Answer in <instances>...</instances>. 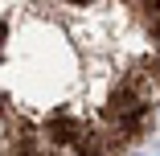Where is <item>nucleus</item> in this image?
I'll list each match as a JSON object with an SVG mask.
<instances>
[{
	"label": "nucleus",
	"instance_id": "f257e3e1",
	"mask_svg": "<svg viewBox=\"0 0 160 156\" xmlns=\"http://www.w3.org/2000/svg\"><path fill=\"white\" fill-rule=\"evenodd\" d=\"M140 115H144V103L132 90H119L115 95V119H140Z\"/></svg>",
	"mask_w": 160,
	"mask_h": 156
},
{
	"label": "nucleus",
	"instance_id": "f03ea898",
	"mask_svg": "<svg viewBox=\"0 0 160 156\" xmlns=\"http://www.w3.org/2000/svg\"><path fill=\"white\" fill-rule=\"evenodd\" d=\"M49 136H53V140L74 136V119H53V123H49Z\"/></svg>",
	"mask_w": 160,
	"mask_h": 156
}]
</instances>
